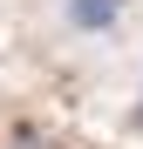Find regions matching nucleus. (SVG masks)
I'll return each mask as SVG.
<instances>
[{"label":"nucleus","mask_w":143,"mask_h":149,"mask_svg":"<svg viewBox=\"0 0 143 149\" xmlns=\"http://www.w3.org/2000/svg\"><path fill=\"white\" fill-rule=\"evenodd\" d=\"M68 14H75V27H89V34H102L116 14H123V0H68Z\"/></svg>","instance_id":"nucleus-1"}]
</instances>
